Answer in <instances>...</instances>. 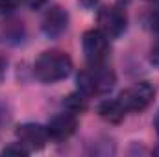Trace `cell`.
Returning a JSON list of instances; mask_svg holds the SVG:
<instances>
[{
    "label": "cell",
    "instance_id": "cell-1",
    "mask_svg": "<svg viewBox=\"0 0 159 157\" xmlns=\"http://www.w3.org/2000/svg\"><path fill=\"white\" fill-rule=\"evenodd\" d=\"M72 72V59L67 52L46 50L34 63V76L43 83H57Z\"/></svg>",
    "mask_w": 159,
    "mask_h": 157
},
{
    "label": "cell",
    "instance_id": "cell-2",
    "mask_svg": "<svg viewBox=\"0 0 159 157\" xmlns=\"http://www.w3.org/2000/svg\"><path fill=\"white\" fill-rule=\"evenodd\" d=\"M117 83V76L109 67L91 65L78 74V87L85 96H104Z\"/></svg>",
    "mask_w": 159,
    "mask_h": 157
},
{
    "label": "cell",
    "instance_id": "cell-3",
    "mask_svg": "<svg viewBox=\"0 0 159 157\" xmlns=\"http://www.w3.org/2000/svg\"><path fill=\"white\" fill-rule=\"evenodd\" d=\"M156 98V89L148 81H139L128 89H124L119 94V102L126 113H143L150 107V104Z\"/></svg>",
    "mask_w": 159,
    "mask_h": 157
},
{
    "label": "cell",
    "instance_id": "cell-4",
    "mask_svg": "<svg viewBox=\"0 0 159 157\" xmlns=\"http://www.w3.org/2000/svg\"><path fill=\"white\" fill-rule=\"evenodd\" d=\"M96 22L98 30L104 32L107 37H119L126 32L128 17L126 11L119 6H104L96 13Z\"/></svg>",
    "mask_w": 159,
    "mask_h": 157
},
{
    "label": "cell",
    "instance_id": "cell-5",
    "mask_svg": "<svg viewBox=\"0 0 159 157\" xmlns=\"http://www.w3.org/2000/svg\"><path fill=\"white\" fill-rule=\"evenodd\" d=\"M109 37L100 30H89L83 34L81 48L91 65H100L109 54Z\"/></svg>",
    "mask_w": 159,
    "mask_h": 157
},
{
    "label": "cell",
    "instance_id": "cell-6",
    "mask_svg": "<svg viewBox=\"0 0 159 157\" xmlns=\"http://www.w3.org/2000/svg\"><path fill=\"white\" fill-rule=\"evenodd\" d=\"M15 137H17L19 144H22L28 152L43 150L46 146V142L50 141L48 128H44L41 124H34V122H26V124L17 126Z\"/></svg>",
    "mask_w": 159,
    "mask_h": 157
},
{
    "label": "cell",
    "instance_id": "cell-7",
    "mask_svg": "<svg viewBox=\"0 0 159 157\" xmlns=\"http://www.w3.org/2000/svg\"><path fill=\"white\" fill-rule=\"evenodd\" d=\"M69 28V13L61 7V6H52L44 11L43 19H41V30L46 37L56 39L59 35H63Z\"/></svg>",
    "mask_w": 159,
    "mask_h": 157
},
{
    "label": "cell",
    "instance_id": "cell-8",
    "mask_svg": "<svg viewBox=\"0 0 159 157\" xmlns=\"http://www.w3.org/2000/svg\"><path fill=\"white\" fill-rule=\"evenodd\" d=\"M46 128H48L50 139H54V141H65V139H69V137H72L76 133V129H78V118H76L74 113H70V111L65 109L63 113H59V115H56V117L52 118Z\"/></svg>",
    "mask_w": 159,
    "mask_h": 157
},
{
    "label": "cell",
    "instance_id": "cell-9",
    "mask_svg": "<svg viewBox=\"0 0 159 157\" xmlns=\"http://www.w3.org/2000/svg\"><path fill=\"white\" fill-rule=\"evenodd\" d=\"M98 115L109 124H120L126 117V109L122 107V104L117 100H104L98 105Z\"/></svg>",
    "mask_w": 159,
    "mask_h": 157
},
{
    "label": "cell",
    "instance_id": "cell-10",
    "mask_svg": "<svg viewBox=\"0 0 159 157\" xmlns=\"http://www.w3.org/2000/svg\"><path fill=\"white\" fill-rule=\"evenodd\" d=\"M63 107L67 109V111H70V113H83L85 109H87V98H85V94L80 91V92H72V94H69V96H65L63 98Z\"/></svg>",
    "mask_w": 159,
    "mask_h": 157
},
{
    "label": "cell",
    "instance_id": "cell-11",
    "mask_svg": "<svg viewBox=\"0 0 159 157\" xmlns=\"http://www.w3.org/2000/svg\"><path fill=\"white\" fill-rule=\"evenodd\" d=\"M30 152L22 146V144H19V142H15V144H9V146H6L4 150H2V155H28Z\"/></svg>",
    "mask_w": 159,
    "mask_h": 157
},
{
    "label": "cell",
    "instance_id": "cell-12",
    "mask_svg": "<svg viewBox=\"0 0 159 157\" xmlns=\"http://www.w3.org/2000/svg\"><path fill=\"white\" fill-rule=\"evenodd\" d=\"M20 2H22V0H0V15L13 11Z\"/></svg>",
    "mask_w": 159,
    "mask_h": 157
},
{
    "label": "cell",
    "instance_id": "cell-13",
    "mask_svg": "<svg viewBox=\"0 0 159 157\" xmlns=\"http://www.w3.org/2000/svg\"><path fill=\"white\" fill-rule=\"evenodd\" d=\"M150 28L159 34V7H156L154 11H152V15H150Z\"/></svg>",
    "mask_w": 159,
    "mask_h": 157
},
{
    "label": "cell",
    "instance_id": "cell-14",
    "mask_svg": "<svg viewBox=\"0 0 159 157\" xmlns=\"http://www.w3.org/2000/svg\"><path fill=\"white\" fill-rule=\"evenodd\" d=\"M6 122H7V111H6V107L0 104V131H2V128H4Z\"/></svg>",
    "mask_w": 159,
    "mask_h": 157
},
{
    "label": "cell",
    "instance_id": "cell-15",
    "mask_svg": "<svg viewBox=\"0 0 159 157\" xmlns=\"http://www.w3.org/2000/svg\"><path fill=\"white\" fill-rule=\"evenodd\" d=\"M150 59H152V63H154V65H157V67H159V43L152 48V57H150Z\"/></svg>",
    "mask_w": 159,
    "mask_h": 157
},
{
    "label": "cell",
    "instance_id": "cell-16",
    "mask_svg": "<svg viewBox=\"0 0 159 157\" xmlns=\"http://www.w3.org/2000/svg\"><path fill=\"white\" fill-rule=\"evenodd\" d=\"M24 2H26L32 9H39L41 6H44V2H46V0H24Z\"/></svg>",
    "mask_w": 159,
    "mask_h": 157
},
{
    "label": "cell",
    "instance_id": "cell-17",
    "mask_svg": "<svg viewBox=\"0 0 159 157\" xmlns=\"http://www.w3.org/2000/svg\"><path fill=\"white\" fill-rule=\"evenodd\" d=\"M78 2H80V6H83V7H87V9H89V7H94L100 0H78Z\"/></svg>",
    "mask_w": 159,
    "mask_h": 157
},
{
    "label": "cell",
    "instance_id": "cell-18",
    "mask_svg": "<svg viewBox=\"0 0 159 157\" xmlns=\"http://www.w3.org/2000/svg\"><path fill=\"white\" fill-rule=\"evenodd\" d=\"M4 72H6V59L0 57V79H2V76H4Z\"/></svg>",
    "mask_w": 159,
    "mask_h": 157
},
{
    "label": "cell",
    "instance_id": "cell-19",
    "mask_svg": "<svg viewBox=\"0 0 159 157\" xmlns=\"http://www.w3.org/2000/svg\"><path fill=\"white\" fill-rule=\"evenodd\" d=\"M156 131H157V135H159V113H157V118H156Z\"/></svg>",
    "mask_w": 159,
    "mask_h": 157
},
{
    "label": "cell",
    "instance_id": "cell-20",
    "mask_svg": "<svg viewBox=\"0 0 159 157\" xmlns=\"http://www.w3.org/2000/svg\"><path fill=\"white\" fill-rule=\"evenodd\" d=\"M154 154H157V155H159V146L156 148V150H154Z\"/></svg>",
    "mask_w": 159,
    "mask_h": 157
}]
</instances>
